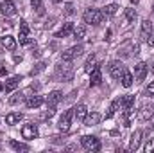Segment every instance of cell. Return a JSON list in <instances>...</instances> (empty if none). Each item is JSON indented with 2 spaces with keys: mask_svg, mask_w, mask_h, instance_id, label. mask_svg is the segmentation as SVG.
<instances>
[{
  "mask_svg": "<svg viewBox=\"0 0 154 153\" xmlns=\"http://www.w3.org/2000/svg\"><path fill=\"white\" fill-rule=\"evenodd\" d=\"M23 97H25V96H23L22 92H14L13 97H9V105H18L20 101H23Z\"/></svg>",
  "mask_w": 154,
  "mask_h": 153,
  "instance_id": "obj_32",
  "label": "cell"
},
{
  "mask_svg": "<svg viewBox=\"0 0 154 153\" xmlns=\"http://www.w3.org/2000/svg\"><path fill=\"white\" fill-rule=\"evenodd\" d=\"M100 114H97V112H91V114L86 115V119H84V124L86 126H97L99 122H100Z\"/></svg>",
  "mask_w": 154,
  "mask_h": 153,
  "instance_id": "obj_19",
  "label": "cell"
},
{
  "mask_svg": "<svg viewBox=\"0 0 154 153\" xmlns=\"http://www.w3.org/2000/svg\"><path fill=\"white\" fill-rule=\"evenodd\" d=\"M2 47L7 49V50H16V40L13 38V36H9V34H5L2 38Z\"/></svg>",
  "mask_w": 154,
  "mask_h": 153,
  "instance_id": "obj_21",
  "label": "cell"
},
{
  "mask_svg": "<svg viewBox=\"0 0 154 153\" xmlns=\"http://www.w3.org/2000/svg\"><path fill=\"white\" fill-rule=\"evenodd\" d=\"M72 119H74V110H66L65 114L59 117V130L61 132H68L70 130V124H72Z\"/></svg>",
  "mask_w": 154,
  "mask_h": 153,
  "instance_id": "obj_5",
  "label": "cell"
},
{
  "mask_svg": "<svg viewBox=\"0 0 154 153\" xmlns=\"http://www.w3.org/2000/svg\"><path fill=\"white\" fill-rule=\"evenodd\" d=\"M81 54H82V45H75V47H70V49L63 50L61 60H63V61H72L74 58H79Z\"/></svg>",
  "mask_w": 154,
  "mask_h": 153,
  "instance_id": "obj_4",
  "label": "cell"
},
{
  "mask_svg": "<svg viewBox=\"0 0 154 153\" xmlns=\"http://www.w3.org/2000/svg\"><path fill=\"white\" fill-rule=\"evenodd\" d=\"M140 142H142V130H136L133 135H131V141H129V150L131 151H136L140 148Z\"/></svg>",
  "mask_w": 154,
  "mask_h": 153,
  "instance_id": "obj_12",
  "label": "cell"
},
{
  "mask_svg": "<svg viewBox=\"0 0 154 153\" xmlns=\"http://www.w3.org/2000/svg\"><path fill=\"white\" fill-rule=\"evenodd\" d=\"M125 18H127V22H129V24H134V22H136V18H138V13H136L133 7H129V9H125Z\"/></svg>",
  "mask_w": 154,
  "mask_h": 153,
  "instance_id": "obj_31",
  "label": "cell"
},
{
  "mask_svg": "<svg viewBox=\"0 0 154 153\" xmlns=\"http://www.w3.org/2000/svg\"><path fill=\"white\" fill-rule=\"evenodd\" d=\"M124 63L120 61V60H115V61H111L109 63V67H108V70H109V76L113 77V79H120L122 76V72H124Z\"/></svg>",
  "mask_w": 154,
  "mask_h": 153,
  "instance_id": "obj_6",
  "label": "cell"
},
{
  "mask_svg": "<svg viewBox=\"0 0 154 153\" xmlns=\"http://www.w3.org/2000/svg\"><path fill=\"white\" fill-rule=\"evenodd\" d=\"M74 29H75V27H74V24H72V22H66V24H65V25L56 33V38H66L68 34H72V33H74Z\"/></svg>",
  "mask_w": 154,
  "mask_h": 153,
  "instance_id": "obj_15",
  "label": "cell"
},
{
  "mask_svg": "<svg viewBox=\"0 0 154 153\" xmlns=\"http://www.w3.org/2000/svg\"><path fill=\"white\" fill-rule=\"evenodd\" d=\"M0 11H2V15L4 16H14L16 15V5H14V2L13 0H4L2 4H0Z\"/></svg>",
  "mask_w": 154,
  "mask_h": 153,
  "instance_id": "obj_7",
  "label": "cell"
},
{
  "mask_svg": "<svg viewBox=\"0 0 154 153\" xmlns=\"http://www.w3.org/2000/svg\"><path fill=\"white\" fill-rule=\"evenodd\" d=\"M81 144H82V148L88 150V151H99V150H100V141H99L97 137H93V135H84V137L81 139Z\"/></svg>",
  "mask_w": 154,
  "mask_h": 153,
  "instance_id": "obj_3",
  "label": "cell"
},
{
  "mask_svg": "<svg viewBox=\"0 0 154 153\" xmlns=\"http://www.w3.org/2000/svg\"><path fill=\"white\" fill-rule=\"evenodd\" d=\"M52 2H54V4H61L63 0H52Z\"/></svg>",
  "mask_w": 154,
  "mask_h": 153,
  "instance_id": "obj_41",
  "label": "cell"
},
{
  "mask_svg": "<svg viewBox=\"0 0 154 153\" xmlns=\"http://www.w3.org/2000/svg\"><path fill=\"white\" fill-rule=\"evenodd\" d=\"M152 110H154V108L147 106V105H143V106H142V110H140V114H138V117H140L142 121H147V119L152 115Z\"/></svg>",
  "mask_w": 154,
  "mask_h": 153,
  "instance_id": "obj_28",
  "label": "cell"
},
{
  "mask_svg": "<svg viewBox=\"0 0 154 153\" xmlns=\"http://www.w3.org/2000/svg\"><path fill=\"white\" fill-rule=\"evenodd\" d=\"M72 34H74V38H75L77 41H81V40L86 36V27H84V25H77Z\"/></svg>",
  "mask_w": 154,
  "mask_h": 153,
  "instance_id": "obj_29",
  "label": "cell"
},
{
  "mask_svg": "<svg viewBox=\"0 0 154 153\" xmlns=\"http://www.w3.org/2000/svg\"><path fill=\"white\" fill-rule=\"evenodd\" d=\"M120 81H122V86H125V88H129L131 85H133V74H131V70H127V69H124V72H122V76H120Z\"/></svg>",
  "mask_w": 154,
  "mask_h": 153,
  "instance_id": "obj_22",
  "label": "cell"
},
{
  "mask_svg": "<svg viewBox=\"0 0 154 153\" xmlns=\"http://www.w3.org/2000/svg\"><path fill=\"white\" fill-rule=\"evenodd\" d=\"M118 108H120V97L115 99V101L111 103V106H109V110H108V114H106V119H111V117L116 114V110H118Z\"/></svg>",
  "mask_w": 154,
  "mask_h": 153,
  "instance_id": "obj_30",
  "label": "cell"
},
{
  "mask_svg": "<svg viewBox=\"0 0 154 153\" xmlns=\"http://www.w3.org/2000/svg\"><path fill=\"white\" fill-rule=\"evenodd\" d=\"M18 38H20V43L22 45H27L29 43V27H27V22H20V34H18Z\"/></svg>",
  "mask_w": 154,
  "mask_h": 153,
  "instance_id": "obj_13",
  "label": "cell"
},
{
  "mask_svg": "<svg viewBox=\"0 0 154 153\" xmlns=\"http://www.w3.org/2000/svg\"><path fill=\"white\" fill-rule=\"evenodd\" d=\"M134 114H136V110H134L133 106L124 110V114H122V122H124V126H131V119L134 117Z\"/></svg>",
  "mask_w": 154,
  "mask_h": 153,
  "instance_id": "obj_23",
  "label": "cell"
},
{
  "mask_svg": "<svg viewBox=\"0 0 154 153\" xmlns=\"http://www.w3.org/2000/svg\"><path fill=\"white\" fill-rule=\"evenodd\" d=\"M100 81H102L100 67H95V69L90 72V86H97V85H100Z\"/></svg>",
  "mask_w": 154,
  "mask_h": 153,
  "instance_id": "obj_14",
  "label": "cell"
},
{
  "mask_svg": "<svg viewBox=\"0 0 154 153\" xmlns=\"http://www.w3.org/2000/svg\"><path fill=\"white\" fill-rule=\"evenodd\" d=\"M65 15H74V4H66L65 5Z\"/></svg>",
  "mask_w": 154,
  "mask_h": 153,
  "instance_id": "obj_36",
  "label": "cell"
},
{
  "mask_svg": "<svg viewBox=\"0 0 154 153\" xmlns=\"http://www.w3.org/2000/svg\"><path fill=\"white\" fill-rule=\"evenodd\" d=\"M82 18H84V22H86V24H91V25H100V24H102V20H104V15H102V11H100V9L90 7V9H86V11H84Z\"/></svg>",
  "mask_w": 154,
  "mask_h": 153,
  "instance_id": "obj_1",
  "label": "cell"
},
{
  "mask_svg": "<svg viewBox=\"0 0 154 153\" xmlns=\"http://www.w3.org/2000/svg\"><path fill=\"white\" fill-rule=\"evenodd\" d=\"M151 130H154V121L151 122Z\"/></svg>",
  "mask_w": 154,
  "mask_h": 153,
  "instance_id": "obj_42",
  "label": "cell"
},
{
  "mask_svg": "<svg viewBox=\"0 0 154 153\" xmlns=\"http://www.w3.org/2000/svg\"><path fill=\"white\" fill-rule=\"evenodd\" d=\"M14 61L20 63V61H22V54H16V52H14Z\"/></svg>",
  "mask_w": 154,
  "mask_h": 153,
  "instance_id": "obj_39",
  "label": "cell"
},
{
  "mask_svg": "<svg viewBox=\"0 0 154 153\" xmlns=\"http://www.w3.org/2000/svg\"><path fill=\"white\" fill-rule=\"evenodd\" d=\"M149 67H151V72H154V60L151 61V63H149Z\"/></svg>",
  "mask_w": 154,
  "mask_h": 153,
  "instance_id": "obj_40",
  "label": "cell"
},
{
  "mask_svg": "<svg viewBox=\"0 0 154 153\" xmlns=\"http://www.w3.org/2000/svg\"><path fill=\"white\" fill-rule=\"evenodd\" d=\"M151 34H152V22L151 20H143L142 22V31H140V40L147 41Z\"/></svg>",
  "mask_w": 154,
  "mask_h": 153,
  "instance_id": "obj_9",
  "label": "cell"
},
{
  "mask_svg": "<svg viewBox=\"0 0 154 153\" xmlns=\"http://www.w3.org/2000/svg\"><path fill=\"white\" fill-rule=\"evenodd\" d=\"M9 146H11L14 151H29V146H27V144L18 142V141H14V139H11V141H9Z\"/></svg>",
  "mask_w": 154,
  "mask_h": 153,
  "instance_id": "obj_26",
  "label": "cell"
},
{
  "mask_svg": "<svg viewBox=\"0 0 154 153\" xmlns=\"http://www.w3.org/2000/svg\"><path fill=\"white\" fill-rule=\"evenodd\" d=\"M145 151L147 153H154V137L151 141H147V144H145Z\"/></svg>",
  "mask_w": 154,
  "mask_h": 153,
  "instance_id": "obj_35",
  "label": "cell"
},
{
  "mask_svg": "<svg viewBox=\"0 0 154 153\" xmlns=\"http://www.w3.org/2000/svg\"><path fill=\"white\" fill-rule=\"evenodd\" d=\"M63 99V94L59 92V90H52L50 94H48V97H47V106H57V103Z\"/></svg>",
  "mask_w": 154,
  "mask_h": 153,
  "instance_id": "obj_11",
  "label": "cell"
},
{
  "mask_svg": "<svg viewBox=\"0 0 154 153\" xmlns=\"http://www.w3.org/2000/svg\"><path fill=\"white\" fill-rule=\"evenodd\" d=\"M31 5H32V9L41 11V0H31Z\"/></svg>",
  "mask_w": 154,
  "mask_h": 153,
  "instance_id": "obj_37",
  "label": "cell"
},
{
  "mask_svg": "<svg viewBox=\"0 0 154 153\" xmlns=\"http://www.w3.org/2000/svg\"><path fill=\"white\" fill-rule=\"evenodd\" d=\"M43 103H45V99H43L41 96H31V97L27 99V108H31V110H32V108H39Z\"/></svg>",
  "mask_w": 154,
  "mask_h": 153,
  "instance_id": "obj_18",
  "label": "cell"
},
{
  "mask_svg": "<svg viewBox=\"0 0 154 153\" xmlns=\"http://www.w3.org/2000/svg\"><path fill=\"white\" fill-rule=\"evenodd\" d=\"M38 128H36V124H25L23 128H22V137L23 139H27V141H32V139H38Z\"/></svg>",
  "mask_w": 154,
  "mask_h": 153,
  "instance_id": "obj_8",
  "label": "cell"
},
{
  "mask_svg": "<svg viewBox=\"0 0 154 153\" xmlns=\"http://www.w3.org/2000/svg\"><path fill=\"white\" fill-rule=\"evenodd\" d=\"M152 15H154V5H152Z\"/></svg>",
  "mask_w": 154,
  "mask_h": 153,
  "instance_id": "obj_44",
  "label": "cell"
},
{
  "mask_svg": "<svg viewBox=\"0 0 154 153\" xmlns=\"http://www.w3.org/2000/svg\"><path fill=\"white\" fill-rule=\"evenodd\" d=\"M147 72H149V65L147 63H143V61H140L136 67H134V76L138 81H143L145 76H147Z\"/></svg>",
  "mask_w": 154,
  "mask_h": 153,
  "instance_id": "obj_10",
  "label": "cell"
},
{
  "mask_svg": "<svg viewBox=\"0 0 154 153\" xmlns=\"http://www.w3.org/2000/svg\"><path fill=\"white\" fill-rule=\"evenodd\" d=\"M147 43H149L151 47H154V33L151 34V36H149V40H147Z\"/></svg>",
  "mask_w": 154,
  "mask_h": 153,
  "instance_id": "obj_38",
  "label": "cell"
},
{
  "mask_svg": "<svg viewBox=\"0 0 154 153\" xmlns=\"http://www.w3.org/2000/svg\"><path fill=\"white\" fill-rule=\"evenodd\" d=\"M20 81H22V77L20 76L9 77V79L5 81V85H4V90H5V92H13V90H16V86L20 85Z\"/></svg>",
  "mask_w": 154,
  "mask_h": 153,
  "instance_id": "obj_16",
  "label": "cell"
},
{
  "mask_svg": "<svg viewBox=\"0 0 154 153\" xmlns=\"http://www.w3.org/2000/svg\"><path fill=\"white\" fill-rule=\"evenodd\" d=\"M2 88H4V86H2V85H0V90H2Z\"/></svg>",
  "mask_w": 154,
  "mask_h": 153,
  "instance_id": "obj_45",
  "label": "cell"
},
{
  "mask_svg": "<svg viewBox=\"0 0 154 153\" xmlns=\"http://www.w3.org/2000/svg\"><path fill=\"white\" fill-rule=\"evenodd\" d=\"M34 67H36V69H32V72H31V74H32V76H36V74H38V72H41V70H43V69H45V61H39L38 65H34Z\"/></svg>",
  "mask_w": 154,
  "mask_h": 153,
  "instance_id": "obj_34",
  "label": "cell"
},
{
  "mask_svg": "<svg viewBox=\"0 0 154 153\" xmlns=\"http://www.w3.org/2000/svg\"><path fill=\"white\" fill-rule=\"evenodd\" d=\"M22 119H23V114H20V112H11V114L5 115V122H7L9 126H14V124H18Z\"/></svg>",
  "mask_w": 154,
  "mask_h": 153,
  "instance_id": "obj_17",
  "label": "cell"
},
{
  "mask_svg": "<svg viewBox=\"0 0 154 153\" xmlns=\"http://www.w3.org/2000/svg\"><path fill=\"white\" fill-rule=\"evenodd\" d=\"M86 115H88V108H86V105H77L75 108H74V117H75L77 121H84Z\"/></svg>",
  "mask_w": 154,
  "mask_h": 153,
  "instance_id": "obj_20",
  "label": "cell"
},
{
  "mask_svg": "<svg viewBox=\"0 0 154 153\" xmlns=\"http://www.w3.org/2000/svg\"><path fill=\"white\" fill-rule=\"evenodd\" d=\"M145 96H147V97H154V81H151V83L145 86Z\"/></svg>",
  "mask_w": 154,
  "mask_h": 153,
  "instance_id": "obj_33",
  "label": "cell"
},
{
  "mask_svg": "<svg viewBox=\"0 0 154 153\" xmlns=\"http://www.w3.org/2000/svg\"><path fill=\"white\" fill-rule=\"evenodd\" d=\"M95 67H97V60H95V54H90V56H88V60L84 61V72H88V74H90V72H91Z\"/></svg>",
  "mask_w": 154,
  "mask_h": 153,
  "instance_id": "obj_25",
  "label": "cell"
},
{
  "mask_svg": "<svg viewBox=\"0 0 154 153\" xmlns=\"http://www.w3.org/2000/svg\"><path fill=\"white\" fill-rule=\"evenodd\" d=\"M56 76L59 77L61 81H70L74 77V67L72 61H63L56 67Z\"/></svg>",
  "mask_w": 154,
  "mask_h": 153,
  "instance_id": "obj_2",
  "label": "cell"
},
{
  "mask_svg": "<svg viewBox=\"0 0 154 153\" xmlns=\"http://www.w3.org/2000/svg\"><path fill=\"white\" fill-rule=\"evenodd\" d=\"M131 106H134V96H131V94H127V96H124V97H120V108H131Z\"/></svg>",
  "mask_w": 154,
  "mask_h": 153,
  "instance_id": "obj_24",
  "label": "cell"
},
{
  "mask_svg": "<svg viewBox=\"0 0 154 153\" xmlns=\"http://www.w3.org/2000/svg\"><path fill=\"white\" fill-rule=\"evenodd\" d=\"M116 11H118V5H116V4H109V5H106V7L102 9V15H104V18H106V16H115Z\"/></svg>",
  "mask_w": 154,
  "mask_h": 153,
  "instance_id": "obj_27",
  "label": "cell"
},
{
  "mask_svg": "<svg viewBox=\"0 0 154 153\" xmlns=\"http://www.w3.org/2000/svg\"><path fill=\"white\" fill-rule=\"evenodd\" d=\"M131 2H133V4H136V2H138V0H131Z\"/></svg>",
  "mask_w": 154,
  "mask_h": 153,
  "instance_id": "obj_43",
  "label": "cell"
}]
</instances>
